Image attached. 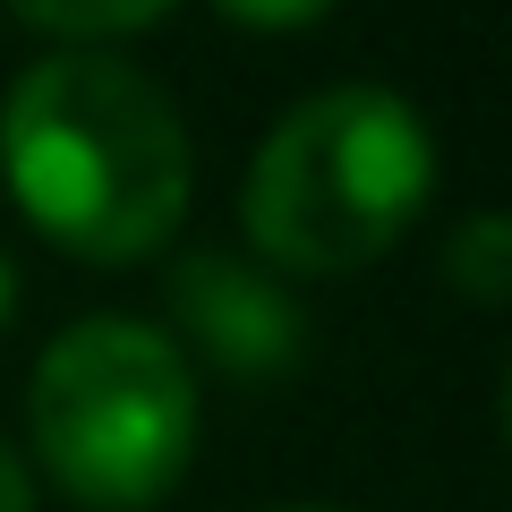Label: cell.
Segmentation results:
<instances>
[{"instance_id":"cell-1","label":"cell","mask_w":512,"mask_h":512,"mask_svg":"<svg viewBox=\"0 0 512 512\" xmlns=\"http://www.w3.org/2000/svg\"><path fill=\"white\" fill-rule=\"evenodd\" d=\"M9 197L52 248L137 265L188 214V128L120 52H52L0 103Z\"/></svg>"},{"instance_id":"cell-2","label":"cell","mask_w":512,"mask_h":512,"mask_svg":"<svg viewBox=\"0 0 512 512\" xmlns=\"http://www.w3.org/2000/svg\"><path fill=\"white\" fill-rule=\"evenodd\" d=\"M436 188V137L393 86H325L265 137L248 171V239L291 274L376 265Z\"/></svg>"},{"instance_id":"cell-3","label":"cell","mask_w":512,"mask_h":512,"mask_svg":"<svg viewBox=\"0 0 512 512\" xmlns=\"http://www.w3.org/2000/svg\"><path fill=\"white\" fill-rule=\"evenodd\" d=\"M35 461L86 512H146L197 453V376L180 342L137 316H86L26 384Z\"/></svg>"},{"instance_id":"cell-4","label":"cell","mask_w":512,"mask_h":512,"mask_svg":"<svg viewBox=\"0 0 512 512\" xmlns=\"http://www.w3.org/2000/svg\"><path fill=\"white\" fill-rule=\"evenodd\" d=\"M171 316L197 333V350L222 376H248V384L291 376L299 350H308L291 291L274 274H256V265H239L231 248H197L171 265Z\"/></svg>"},{"instance_id":"cell-5","label":"cell","mask_w":512,"mask_h":512,"mask_svg":"<svg viewBox=\"0 0 512 512\" xmlns=\"http://www.w3.org/2000/svg\"><path fill=\"white\" fill-rule=\"evenodd\" d=\"M444 282H453L470 308H495L512 291V222L504 214H470L444 248Z\"/></svg>"},{"instance_id":"cell-6","label":"cell","mask_w":512,"mask_h":512,"mask_svg":"<svg viewBox=\"0 0 512 512\" xmlns=\"http://www.w3.org/2000/svg\"><path fill=\"white\" fill-rule=\"evenodd\" d=\"M26 26L43 35H69V43H94V35H137L171 9V0H9Z\"/></svg>"},{"instance_id":"cell-7","label":"cell","mask_w":512,"mask_h":512,"mask_svg":"<svg viewBox=\"0 0 512 512\" xmlns=\"http://www.w3.org/2000/svg\"><path fill=\"white\" fill-rule=\"evenodd\" d=\"M214 9L239 26H265V35H291V26H316L333 0H214Z\"/></svg>"},{"instance_id":"cell-8","label":"cell","mask_w":512,"mask_h":512,"mask_svg":"<svg viewBox=\"0 0 512 512\" xmlns=\"http://www.w3.org/2000/svg\"><path fill=\"white\" fill-rule=\"evenodd\" d=\"M0 512H35V478H26V461L0 444Z\"/></svg>"},{"instance_id":"cell-9","label":"cell","mask_w":512,"mask_h":512,"mask_svg":"<svg viewBox=\"0 0 512 512\" xmlns=\"http://www.w3.org/2000/svg\"><path fill=\"white\" fill-rule=\"evenodd\" d=\"M9 308H18V265L0 256V325H9Z\"/></svg>"},{"instance_id":"cell-10","label":"cell","mask_w":512,"mask_h":512,"mask_svg":"<svg viewBox=\"0 0 512 512\" xmlns=\"http://www.w3.org/2000/svg\"><path fill=\"white\" fill-rule=\"evenodd\" d=\"M299 512H325V504H299Z\"/></svg>"}]
</instances>
